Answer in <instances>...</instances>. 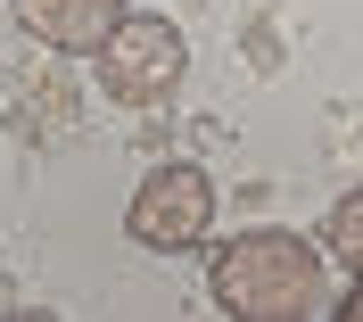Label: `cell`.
Instances as JSON below:
<instances>
[{"label": "cell", "mask_w": 363, "mask_h": 322, "mask_svg": "<svg viewBox=\"0 0 363 322\" xmlns=\"http://www.w3.org/2000/svg\"><path fill=\"white\" fill-rule=\"evenodd\" d=\"M206 289L231 322H322L330 314V265L306 231H281V223H256L240 240L215 248L206 265Z\"/></svg>", "instance_id": "obj_1"}, {"label": "cell", "mask_w": 363, "mask_h": 322, "mask_svg": "<svg viewBox=\"0 0 363 322\" xmlns=\"http://www.w3.org/2000/svg\"><path fill=\"white\" fill-rule=\"evenodd\" d=\"M99 91L116 99V108H165L174 99V83H182V67H190V42H182L165 17H116V33L99 50Z\"/></svg>", "instance_id": "obj_2"}, {"label": "cell", "mask_w": 363, "mask_h": 322, "mask_svg": "<svg viewBox=\"0 0 363 322\" xmlns=\"http://www.w3.org/2000/svg\"><path fill=\"white\" fill-rule=\"evenodd\" d=\"M206 223H215V182H206V165H190V157L140 174L133 207H124V231H133L140 248H157V256L206 248Z\"/></svg>", "instance_id": "obj_3"}, {"label": "cell", "mask_w": 363, "mask_h": 322, "mask_svg": "<svg viewBox=\"0 0 363 322\" xmlns=\"http://www.w3.org/2000/svg\"><path fill=\"white\" fill-rule=\"evenodd\" d=\"M9 9H17V25L42 50H58V58H91V50L116 33V17H124V0H9Z\"/></svg>", "instance_id": "obj_4"}, {"label": "cell", "mask_w": 363, "mask_h": 322, "mask_svg": "<svg viewBox=\"0 0 363 322\" xmlns=\"http://www.w3.org/2000/svg\"><path fill=\"white\" fill-rule=\"evenodd\" d=\"M322 248L339 256V273H363V182L347 190V199H330V215H322Z\"/></svg>", "instance_id": "obj_5"}, {"label": "cell", "mask_w": 363, "mask_h": 322, "mask_svg": "<svg viewBox=\"0 0 363 322\" xmlns=\"http://www.w3.org/2000/svg\"><path fill=\"white\" fill-rule=\"evenodd\" d=\"M330 314H339V322H363V273H355V289H347V298L330 306Z\"/></svg>", "instance_id": "obj_6"}]
</instances>
